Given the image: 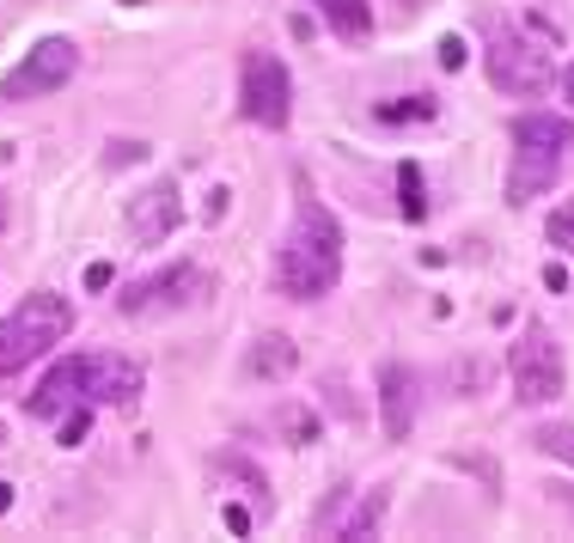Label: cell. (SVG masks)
I'll list each match as a JSON object with an SVG mask.
<instances>
[{"instance_id": "1", "label": "cell", "mask_w": 574, "mask_h": 543, "mask_svg": "<svg viewBox=\"0 0 574 543\" xmlns=\"http://www.w3.org/2000/svg\"><path fill=\"white\" fill-rule=\"evenodd\" d=\"M141 385H147V373L129 355H68L44 373V385L25 397V409L37 421H62L80 404H93V409L98 404H135Z\"/></svg>"}, {"instance_id": "2", "label": "cell", "mask_w": 574, "mask_h": 543, "mask_svg": "<svg viewBox=\"0 0 574 543\" xmlns=\"http://www.w3.org/2000/svg\"><path fill=\"white\" fill-rule=\"evenodd\" d=\"M342 275V226L306 184H300L294 233L276 245V287L288 299H325Z\"/></svg>"}, {"instance_id": "3", "label": "cell", "mask_w": 574, "mask_h": 543, "mask_svg": "<svg viewBox=\"0 0 574 543\" xmlns=\"http://www.w3.org/2000/svg\"><path fill=\"white\" fill-rule=\"evenodd\" d=\"M574 159V123L550 110L513 116V165H508V208H526L532 196H550L562 165Z\"/></svg>"}, {"instance_id": "4", "label": "cell", "mask_w": 574, "mask_h": 543, "mask_svg": "<svg viewBox=\"0 0 574 543\" xmlns=\"http://www.w3.org/2000/svg\"><path fill=\"white\" fill-rule=\"evenodd\" d=\"M74 330V306L62 294H25L7 318H0V379L7 373H25L32 360H44L56 342Z\"/></svg>"}, {"instance_id": "5", "label": "cell", "mask_w": 574, "mask_h": 543, "mask_svg": "<svg viewBox=\"0 0 574 543\" xmlns=\"http://www.w3.org/2000/svg\"><path fill=\"white\" fill-rule=\"evenodd\" d=\"M483 67H489V79H496V92H508V98H538L544 86L557 79L550 49H538L532 32H513V25H496V32H489Z\"/></svg>"}, {"instance_id": "6", "label": "cell", "mask_w": 574, "mask_h": 543, "mask_svg": "<svg viewBox=\"0 0 574 543\" xmlns=\"http://www.w3.org/2000/svg\"><path fill=\"white\" fill-rule=\"evenodd\" d=\"M239 116H251L257 128H288V116H294V74H288L281 55L251 49L239 62Z\"/></svg>"}, {"instance_id": "7", "label": "cell", "mask_w": 574, "mask_h": 543, "mask_svg": "<svg viewBox=\"0 0 574 543\" xmlns=\"http://www.w3.org/2000/svg\"><path fill=\"white\" fill-rule=\"evenodd\" d=\"M508 373H513V397H520V404H550V397H562V385H569L562 348H557V336H550L544 324H532V330L513 336Z\"/></svg>"}, {"instance_id": "8", "label": "cell", "mask_w": 574, "mask_h": 543, "mask_svg": "<svg viewBox=\"0 0 574 543\" xmlns=\"http://www.w3.org/2000/svg\"><path fill=\"white\" fill-rule=\"evenodd\" d=\"M74 74H80V49L68 44V37H44V44H32V55H25L13 74L0 79V98H7V104L49 98V92H62Z\"/></svg>"}, {"instance_id": "9", "label": "cell", "mask_w": 574, "mask_h": 543, "mask_svg": "<svg viewBox=\"0 0 574 543\" xmlns=\"http://www.w3.org/2000/svg\"><path fill=\"white\" fill-rule=\"evenodd\" d=\"M196 287H203V269L196 263H166L159 275L147 281H129L123 294H117V311L123 318H154V311H178L196 299Z\"/></svg>"}, {"instance_id": "10", "label": "cell", "mask_w": 574, "mask_h": 543, "mask_svg": "<svg viewBox=\"0 0 574 543\" xmlns=\"http://www.w3.org/2000/svg\"><path fill=\"white\" fill-rule=\"evenodd\" d=\"M178 220H184L178 177H159V184H147L135 202H129V233H135L141 245H166V238L178 233Z\"/></svg>"}, {"instance_id": "11", "label": "cell", "mask_w": 574, "mask_h": 543, "mask_svg": "<svg viewBox=\"0 0 574 543\" xmlns=\"http://www.w3.org/2000/svg\"><path fill=\"white\" fill-rule=\"evenodd\" d=\"M416 409H422V373L416 367H404V360L379 367V416H386V440H410Z\"/></svg>"}, {"instance_id": "12", "label": "cell", "mask_w": 574, "mask_h": 543, "mask_svg": "<svg viewBox=\"0 0 574 543\" xmlns=\"http://www.w3.org/2000/svg\"><path fill=\"white\" fill-rule=\"evenodd\" d=\"M294 367H300V348H294V336H281V330H264V336L245 348V360H239V373L257 379V385H288Z\"/></svg>"}, {"instance_id": "13", "label": "cell", "mask_w": 574, "mask_h": 543, "mask_svg": "<svg viewBox=\"0 0 574 543\" xmlns=\"http://www.w3.org/2000/svg\"><path fill=\"white\" fill-rule=\"evenodd\" d=\"M306 7L325 18L342 44H367L373 37V0H306Z\"/></svg>"}, {"instance_id": "14", "label": "cell", "mask_w": 574, "mask_h": 543, "mask_svg": "<svg viewBox=\"0 0 574 543\" xmlns=\"http://www.w3.org/2000/svg\"><path fill=\"white\" fill-rule=\"evenodd\" d=\"M215 477H220V482H233V489H245V495H257V501L269 507V477H264V465H257L251 452L220 446V452H215Z\"/></svg>"}, {"instance_id": "15", "label": "cell", "mask_w": 574, "mask_h": 543, "mask_svg": "<svg viewBox=\"0 0 574 543\" xmlns=\"http://www.w3.org/2000/svg\"><path fill=\"white\" fill-rule=\"evenodd\" d=\"M386 507H391L386 489H367V501H361L349 519H337V538H342V543H367L373 531H379V519H386Z\"/></svg>"}, {"instance_id": "16", "label": "cell", "mask_w": 574, "mask_h": 543, "mask_svg": "<svg viewBox=\"0 0 574 543\" xmlns=\"http://www.w3.org/2000/svg\"><path fill=\"white\" fill-rule=\"evenodd\" d=\"M276 428L288 434V446H312V440L325 434V428H318V416H312L306 404H281L276 409Z\"/></svg>"}, {"instance_id": "17", "label": "cell", "mask_w": 574, "mask_h": 543, "mask_svg": "<svg viewBox=\"0 0 574 543\" xmlns=\"http://www.w3.org/2000/svg\"><path fill=\"white\" fill-rule=\"evenodd\" d=\"M398 196H404V220H428V189H422V165L416 159L398 165Z\"/></svg>"}, {"instance_id": "18", "label": "cell", "mask_w": 574, "mask_h": 543, "mask_svg": "<svg viewBox=\"0 0 574 543\" xmlns=\"http://www.w3.org/2000/svg\"><path fill=\"white\" fill-rule=\"evenodd\" d=\"M452 465L471 470V477L483 482V495H489V501H501V465L489 458V452H452Z\"/></svg>"}, {"instance_id": "19", "label": "cell", "mask_w": 574, "mask_h": 543, "mask_svg": "<svg viewBox=\"0 0 574 543\" xmlns=\"http://www.w3.org/2000/svg\"><path fill=\"white\" fill-rule=\"evenodd\" d=\"M532 446L550 452V458H562V465L574 470V428H569V421H544L538 434H532Z\"/></svg>"}, {"instance_id": "20", "label": "cell", "mask_w": 574, "mask_h": 543, "mask_svg": "<svg viewBox=\"0 0 574 543\" xmlns=\"http://www.w3.org/2000/svg\"><path fill=\"white\" fill-rule=\"evenodd\" d=\"M373 116H379V123H428V116H435V98L416 92V98H404V104H379Z\"/></svg>"}, {"instance_id": "21", "label": "cell", "mask_w": 574, "mask_h": 543, "mask_svg": "<svg viewBox=\"0 0 574 543\" xmlns=\"http://www.w3.org/2000/svg\"><path fill=\"white\" fill-rule=\"evenodd\" d=\"M452 385H459V397H477V391H489V360H483V355H465L459 367H452Z\"/></svg>"}, {"instance_id": "22", "label": "cell", "mask_w": 574, "mask_h": 543, "mask_svg": "<svg viewBox=\"0 0 574 543\" xmlns=\"http://www.w3.org/2000/svg\"><path fill=\"white\" fill-rule=\"evenodd\" d=\"M544 238H550L557 250H574V202L550 208V220H544Z\"/></svg>"}, {"instance_id": "23", "label": "cell", "mask_w": 574, "mask_h": 543, "mask_svg": "<svg viewBox=\"0 0 574 543\" xmlns=\"http://www.w3.org/2000/svg\"><path fill=\"white\" fill-rule=\"evenodd\" d=\"M86 434H93V404L68 409V416H62V440H56V446H80Z\"/></svg>"}, {"instance_id": "24", "label": "cell", "mask_w": 574, "mask_h": 543, "mask_svg": "<svg viewBox=\"0 0 574 543\" xmlns=\"http://www.w3.org/2000/svg\"><path fill=\"white\" fill-rule=\"evenodd\" d=\"M318 391H325V404L337 409V416H355V404H349V385H342L337 373H325V379H318Z\"/></svg>"}, {"instance_id": "25", "label": "cell", "mask_w": 574, "mask_h": 543, "mask_svg": "<svg viewBox=\"0 0 574 543\" xmlns=\"http://www.w3.org/2000/svg\"><path fill=\"white\" fill-rule=\"evenodd\" d=\"M465 62H471V44H465V37H440V67H447V74H459Z\"/></svg>"}, {"instance_id": "26", "label": "cell", "mask_w": 574, "mask_h": 543, "mask_svg": "<svg viewBox=\"0 0 574 543\" xmlns=\"http://www.w3.org/2000/svg\"><path fill=\"white\" fill-rule=\"evenodd\" d=\"M147 153V147H141V140H110V153H105V165L117 171V165H135V159Z\"/></svg>"}, {"instance_id": "27", "label": "cell", "mask_w": 574, "mask_h": 543, "mask_svg": "<svg viewBox=\"0 0 574 543\" xmlns=\"http://www.w3.org/2000/svg\"><path fill=\"white\" fill-rule=\"evenodd\" d=\"M227 202H233V189L215 184V189H208V202H203V214H208V220H227Z\"/></svg>"}, {"instance_id": "28", "label": "cell", "mask_w": 574, "mask_h": 543, "mask_svg": "<svg viewBox=\"0 0 574 543\" xmlns=\"http://www.w3.org/2000/svg\"><path fill=\"white\" fill-rule=\"evenodd\" d=\"M80 281H86V294H98V287L117 281V269H110V263H86V275H80Z\"/></svg>"}, {"instance_id": "29", "label": "cell", "mask_w": 574, "mask_h": 543, "mask_svg": "<svg viewBox=\"0 0 574 543\" xmlns=\"http://www.w3.org/2000/svg\"><path fill=\"white\" fill-rule=\"evenodd\" d=\"M342 501H349V489L337 482V495H330L325 507H318V531H330V519H342Z\"/></svg>"}, {"instance_id": "30", "label": "cell", "mask_w": 574, "mask_h": 543, "mask_svg": "<svg viewBox=\"0 0 574 543\" xmlns=\"http://www.w3.org/2000/svg\"><path fill=\"white\" fill-rule=\"evenodd\" d=\"M220 519H227V531H239V538H251V513L239 507V501H227V513H220Z\"/></svg>"}, {"instance_id": "31", "label": "cell", "mask_w": 574, "mask_h": 543, "mask_svg": "<svg viewBox=\"0 0 574 543\" xmlns=\"http://www.w3.org/2000/svg\"><path fill=\"white\" fill-rule=\"evenodd\" d=\"M544 287H550V294H569V269H562V263H544Z\"/></svg>"}, {"instance_id": "32", "label": "cell", "mask_w": 574, "mask_h": 543, "mask_svg": "<svg viewBox=\"0 0 574 543\" xmlns=\"http://www.w3.org/2000/svg\"><path fill=\"white\" fill-rule=\"evenodd\" d=\"M550 501H557V507L574 519V489H569V482H550Z\"/></svg>"}, {"instance_id": "33", "label": "cell", "mask_w": 574, "mask_h": 543, "mask_svg": "<svg viewBox=\"0 0 574 543\" xmlns=\"http://www.w3.org/2000/svg\"><path fill=\"white\" fill-rule=\"evenodd\" d=\"M288 25H294V37H300V44H306V37L318 32V25H312V13H294V18H288Z\"/></svg>"}, {"instance_id": "34", "label": "cell", "mask_w": 574, "mask_h": 543, "mask_svg": "<svg viewBox=\"0 0 574 543\" xmlns=\"http://www.w3.org/2000/svg\"><path fill=\"white\" fill-rule=\"evenodd\" d=\"M562 98H569V110H574V62L562 67Z\"/></svg>"}, {"instance_id": "35", "label": "cell", "mask_w": 574, "mask_h": 543, "mask_svg": "<svg viewBox=\"0 0 574 543\" xmlns=\"http://www.w3.org/2000/svg\"><path fill=\"white\" fill-rule=\"evenodd\" d=\"M13 507V482H0V513Z\"/></svg>"}, {"instance_id": "36", "label": "cell", "mask_w": 574, "mask_h": 543, "mask_svg": "<svg viewBox=\"0 0 574 543\" xmlns=\"http://www.w3.org/2000/svg\"><path fill=\"white\" fill-rule=\"evenodd\" d=\"M0 446H7V421H0Z\"/></svg>"}, {"instance_id": "37", "label": "cell", "mask_w": 574, "mask_h": 543, "mask_svg": "<svg viewBox=\"0 0 574 543\" xmlns=\"http://www.w3.org/2000/svg\"><path fill=\"white\" fill-rule=\"evenodd\" d=\"M0 226H7V208H0Z\"/></svg>"}, {"instance_id": "38", "label": "cell", "mask_w": 574, "mask_h": 543, "mask_svg": "<svg viewBox=\"0 0 574 543\" xmlns=\"http://www.w3.org/2000/svg\"><path fill=\"white\" fill-rule=\"evenodd\" d=\"M129 7H141V0H129Z\"/></svg>"}]
</instances>
